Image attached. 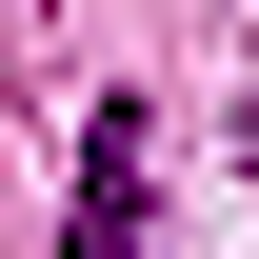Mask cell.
Masks as SVG:
<instances>
[{"mask_svg": "<svg viewBox=\"0 0 259 259\" xmlns=\"http://www.w3.org/2000/svg\"><path fill=\"white\" fill-rule=\"evenodd\" d=\"M60 259H140V120L80 140V220H60Z\"/></svg>", "mask_w": 259, "mask_h": 259, "instance_id": "cell-1", "label": "cell"}]
</instances>
